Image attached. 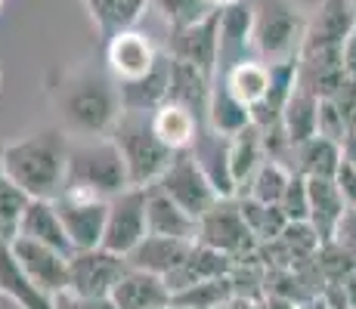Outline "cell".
Listing matches in <instances>:
<instances>
[{
	"instance_id": "cell-9",
	"label": "cell",
	"mask_w": 356,
	"mask_h": 309,
	"mask_svg": "<svg viewBox=\"0 0 356 309\" xmlns=\"http://www.w3.org/2000/svg\"><path fill=\"white\" fill-rule=\"evenodd\" d=\"M149 189H136L130 185L127 192L115 195L108 201V217H106V235H102V247L115 253L134 251L143 238L149 235Z\"/></svg>"
},
{
	"instance_id": "cell-12",
	"label": "cell",
	"mask_w": 356,
	"mask_h": 309,
	"mask_svg": "<svg viewBox=\"0 0 356 309\" xmlns=\"http://www.w3.org/2000/svg\"><path fill=\"white\" fill-rule=\"evenodd\" d=\"M168 53L170 59L186 62V65L198 68L214 81L217 59H220V10H214L202 22L186 25V28H170Z\"/></svg>"
},
{
	"instance_id": "cell-2",
	"label": "cell",
	"mask_w": 356,
	"mask_h": 309,
	"mask_svg": "<svg viewBox=\"0 0 356 309\" xmlns=\"http://www.w3.org/2000/svg\"><path fill=\"white\" fill-rule=\"evenodd\" d=\"M72 136L63 127H44L3 146V170L29 198H53L65 189Z\"/></svg>"
},
{
	"instance_id": "cell-6",
	"label": "cell",
	"mask_w": 356,
	"mask_h": 309,
	"mask_svg": "<svg viewBox=\"0 0 356 309\" xmlns=\"http://www.w3.org/2000/svg\"><path fill=\"white\" fill-rule=\"evenodd\" d=\"M130 272V263L124 253H115L108 247H87L74 251L68 260V291L72 297L87 300H106L112 297L115 285Z\"/></svg>"
},
{
	"instance_id": "cell-18",
	"label": "cell",
	"mask_w": 356,
	"mask_h": 309,
	"mask_svg": "<svg viewBox=\"0 0 356 309\" xmlns=\"http://www.w3.org/2000/svg\"><path fill=\"white\" fill-rule=\"evenodd\" d=\"M229 146H232L229 136H220V133H214L211 127H202L195 146L189 149V152L195 155V161L202 164L204 176L211 180V185L217 189V195L220 198H236L238 195V185H236V180H232Z\"/></svg>"
},
{
	"instance_id": "cell-37",
	"label": "cell",
	"mask_w": 356,
	"mask_h": 309,
	"mask_svg": "<svg viewBox=\"0 0 356 309\" xmlns=\"http://www.w3.org/2000/svg\"><path fill=\"white\" fill-rule=\"evenodd\" d=\"M316 263L323 269L325 281H344L356 269V257L350 251H344L338 242H325L316 251Z\"/></svg>"
},
{
	"instance_id": "cell-51",
	"label": "cell",
	"mask_w": 356,
	"mask_h": 309,
	"mask_svg": "<svg viewBox=\"0 0 356 309\" xmlns=\"http://www.w3.org/2000/svg\"><path fill=\"white\" fill-rule=\"evenodd\" d=\"M0 146H3V142H0Z\"/></svg>"
},
{
	"instance_id": "cell-3",
	"label": "cell",
	"mask_w": 356,
	"mask_h": 309,
	"mask_svg": "<svg viewBox=\"0 0 356 309\" xmlns=\"http://www.w3.org/2000/svg\"><path fill=\"white\" fill-rule=\"evenodd\" d=\"M65 189L87 192V195L106 198V201H112L115 195L130 189L124 155L115 146L112 136H102V140H72Z\"/></svg>"
},
{
	"instance_id": "cell-26",
	"label": "cell",
	"mask_w": 356,
	"mask_h": 309,
	"mask_svg": "<svg viewBox=\"0 0 356 309\" xmlns=\"http://www.w3.org/2000/svg\"><path fill=\"white\" fill-rule=\"evenodd\" d=\"M307 185H310V223L325 244L334 238L341 217L347 214V201L334 180H307Z\"/></svg>"
},
{
	"instance_id": "cell-44",
	"label": "cell",
	"mask_w": 356,
	"mask_h": 309,
	"mask_svg": "<svg viewBox=\"0 0 356 309\" xmlns=\"http://www.w3.org/2000/svg\"><path fill=\"white\" fill-rule=\"evenodd\" d=\"M344 72H347V78L356 81V28L344 44Z\"/></svg>"
},
{
	"instance_id": "cell-13",
	"label": "cell",
	"mask_w": 356,
	"mask_h": 309,
	"mask_svg": "<svg viewBox=\"0 0 356 309\" xmlns=\"http://www.w3.org/2000/svg\"><path fill=\"white\" fill-rule=\"evenodd\" d=\"M257 59L254 53V0H238V3L220 10V59H217V78L236 68L238 62Z\"/></svg>"
},
{
	"instance_id": "cell-7",
	"label": "cell",
	"mask_w": 356,
	"mask_h": 309,
	"mask_svg": "<svg viewBox=\"0 0 356 309\" xmlns=\"http://www.w3.org/2000/svg\"><path fill=\"white\" fill-rule=\"evenodd\" d=\"M149 189H152V185H149ZM155 189L164 192L170 201H177L189 217H195V219H202L217 201H220L217 189L211 185L208 176H204L202 164L195 161L193 152H177L174 164L164 170V176L155 183Z\"/></svg>"
},
{
	"instance_id": "cell-42",
	"label": "cell",
	"mask_w": 356,
	"mask_h": 309,
	"mask_svg": "<svg viewBox=\"0 0 356 309\" xmlns=\"http://www.w3.org/2000/svg\"><path fill=\"white\" fill-rule=\"evenodd\" d=\"M334 183H338V189H341V195H344L347 208H356V167H350V164H341Z\"/></svg>"
},
{
	"instance_id": "cell-14",
	"label": "cell",
	"mask_w": 356,
	"mask_h": 309,
	"mask_svg": "<svg viewBox=\"0 0 356 309\" xmlns=\"http://www.w3.org/2000/svg\"><path fill=\"white\" fill-rule=\"evenodd\" d=\"M13 253H16L19 266L25 269L34 285L40 291H47L50 297H63L68 291V253L63 251H53L47 244H38V242H29V238H16L10 242Z\"/></svg>"
},
{
	"instance_id": "cell-30",
	"label": "cell",
	"mask_w": 356,
	"mask_h": 309,
	"mask_svg": "<svg viewBox=\"0 0 356 309\" xmlns=\"http://www.w3.org/2000/svg\"><path fill=\"white\" fill-rule=\"evenodd\" d=\"M264 161H266V152H264V133H260V127L251 124L248 130L232 136L229 164H232V180H236L238 192H245V185L251 183V176L257 174V167Z\"/></svg>"
},
{
	"instance_id": "cell-5",
	"label": "cell",
	"mask_w": 356,
	"mask_h": 309,
	"mask_svg": "<svg viewBox=\"0 0 356 309\" xmlns=\"http://www.w3.org/2000/svg\"><path fill=\"white\" fill-rule=\"evenodd\" d=\"M307 16L291 0H254V53L260 62H298Z\"/></svg>"
},
{
	"instance_id": "cell-38",
	"label": "cell",
	"mask_w": 356,
	"mask_h": 309,
	"mask_svg": "<svg viewBox=\"0 0 356 309\" xmlns=\"http://www.w3.org/2000/svg\"><path fill=\"white\" fill-rule=\"evenodd\" d=\"M279 208L289 217V223H310V185H307V176H300V174L291 176Z\"/></svg>"
},
{
	"instance_id": "cell-29",
	"label": "cell",
	"mask_w": 356,
	"mask_h": 309,
	"mask_svg": "<svg viewBox=\"0 0 356 309\" xmlns=\"http://www.w3.org/2000/svg\"><path fill=\"white\" fill-rule=\"evenodd\" d=\"M81 3L90 12L99 37L108 44V40L118 37L121 31L134 28V22L143 16L149 0H81Z\"/></svg>"
},
{
	"instance_id": "cell-35",
	"label": "cell",
	"mask_w": 356,
	"mask_h": 309,
	"mask_svg": "<svg viewBox=\"0 0 356 309\" xmlns=\"http://www.w3.org/2000/svg\"><path fill=\"white\" fill-rule=\"evenodd\" d=\"M291 176H294V170H289L285 164L264 161L245 189H248V195L254 198V201H260V204H279L282 201V195H285V189H289Z\"/></svg>"
},
{
	"instance_id": "cell-19",
	"label": "cell",
	"mask_w": 356,
	"mask_h": 309,
	"mask_svg": "<svg viewBox=\"0 0 356 309\" xmlns=\"http://www.w3.org/2000/svg\"><path fill=\"white\" fill-rule=\"evenodd\" d=\"M16 238H29V242L47 244V247H53V251L68 253V257L74 253V244H72V238H68V232H65L63 217H59L56 204L47 201V198H31V204H29V210H25Z\"/></svg>"
},
{
	"instance_id": "cell-16",
	"label": "cell",
	"mask_w": 356,
	"mask_h": 309,
	"mask_svg": "<svg viewBox=\"0 0 356 309\" xmlns=\"http://www.w3.org/2000/svg\"><path fill=\"white\" fill-rule=\"evenodd\" d=\"M170 81H174V59L168 50H161L155 68L140 81H127L121 84V102L124 112L136 115H155L161 106L170 102Z\"/></svg>"
},
{
	"instance_id": "cell-22",
	"label": "cell",
	"mask_w": 356,
	"mask_h": 309,
	"mask_svg": "<svg viewBox=\"0 0 356 309\" xmlns=\"http://www.w3.org/2000/svg\"><path fill=\"white\" fill-rule=\"evenodd\" d=\"M232 263H236V260L227 257V253H220V251H214V247L195 242L193 251H189V257L183 260V263L177 266V269L170 272L164 281H168L170 291L177 294V291H186V287H193V285H202V281L229 276Z\"/></svg>"
},
{
	"instance_id": "cell-41",
	"label": "cell",
	"mask_w": 356,
	"mask_h": 309,
	"mask_svg": "<svg viewBox=\"0 0 356 309\" xmlns=\"http://www.w3.org/2000/svg\"><path fill=\"white\" fill-rule=\"evenodd\" d=\"M332 242H338L344 251H350L353 257H356V208H347V214L341 217L338 229H334Z\"/></svg>"
},
{
	"instance_id": "cell-25",
	"label": "cell",
	"mask_w": 356,
	"mask_h": 309,
	"mask_svg": "<svg viewBox=\"0 0 356 309\" xmlns=\"http://www.w3.org/2000/svg\"><path fill=\"white\" fill-rule=\"evenodd\" d=\"M344 164L341 142H332L325 136H313L304 146L294 149V174L307 176V180H334Z\"/></svg>"
},
{
	"instance_id": "cell-47",
	"label": "cell",
	"mask_w": 356,
	"mask_h": 309,
	"mask_svg": "<svg viewBox=\"0 0 356 309\" xmlns=\"http://www.w3.org/2000/svg\"><path fill=\"white\" fill-rule=\"evenodd\" d=\"M341 287H344V294H347V303H350V309H356V269L347 276L344 281H341Z\"/></svg>"
},
{
	"instance_id": "cell-34",
	"label": "cell",
	"mask_w": 356,
	"mask_h": 309,
	"mask_svg": "<svg viewBox=\"0 0 356 309\" xmlns=\"http://www.w3.org/2000/svg\"><path fill=\"white\" fill-rule=\"evenodd\" d=\"M232 297H236L232 281H229V276H223V278H211V281H202V285H193V287H186V291H177L170 309H227L232 303Z\"/></svg>"
},
{
	"instance_id": "cell-4",
	"label": "cell",
	"mask_w": 356,
	"mask_h": 309,
	"mask_svg": "<svg viewBox=\"0 0 356 309\" xmlns=\"http://www.w3.org/2000/svg\"><path fill=\"white\" fill-rule=\"evenodd\" d=\"M108 136H112L115 146H118L121 155H124L130 185H136V189H149V185H155L177 158L174 149L164 146V140L155 133L152 115L124 112Z\"/></svg>"
},
{
	"instance_id": "cell-32",
	"label": "cell",
	"mask_w": 356,
	"mask_h": 309,
	"mask_svg": "<svg viewBox=\"0 0 356 309\" xmlns=\"http://www.w3.org/2000/svg\"><path fill=\"white\" fill-rule=\"evenodd\" d=\"M282 127L294 146H304L307 140H313L319 130V99L316 96H310L307 90L298 87L282 112Z\"/></svg>"
},
{
	"instance_id": "cell-20",
	"label": "cell",
	"mask_w": 356,
	"mask_h": 309,
	"mask_svg": "<svg viewBox=\"0 0 356 309\" xmlns=\"http://www.w3.org/2000/svg\"><path fill=\"white\" fill-rule=\"evenodd\" d=\"M0 294L10 297L19 309H56V297L40 291V287L25 276V269L19 266L10 242H3V238H0Z\"/></svg>"
},
{
	"instance_id": "cell-24",
	"label": "cell",
	"mask_w": 356,
	"mask_h": 309,
	"mask_svg": "<svg viewBox=\"0 0 356 309\" xmlns=\"http://www.w3.org/2000/svg\"><path fill=\"white\" fill-rule=\"evenodd\" d=\"M211 90L214 81L204 72L186 65V62L174 59V81H170V102L189 108L202 124H208V106H211Z\"/></svg>"
},
{
	"instance_id": "cell-17",
	"label": "cell",
	"mask_w": 356,
	"mask_h": 309,
	"mask_svg": "<svg viewBox=\"0 0 356 309\" xmlns=\"http://www.w3.org/2000/svg\"><path fill=\"white\" fill-rule=\"evenodd\" d=\"M108 300L115 303V309H170L174 306V291H170V285L161 276L130 269L115 285Z\"/></svg>"
},
{
	"instance_id": "cell-23",
	"label": "cell",
	"mask_w": 356,
	"mask_h": 309,
	"mask_svg": "<svg viewBox=\"0 0 356 309\" xmlns=\"http://www.w3.org/2000/svg\"><path fill=\"white\" fill-rule=\"evenodd\" d=\"M149 235L180 238V242H198V219L189 217L177 201H170L164 192L152 185L149 189Z\"/></svg>"
},
{
	"instance_id": "cell-49",
	"label": "cell",
	"mask_w": 356,
	"mask_h": 309,
	"mask_svg": "<svg viewBox=\"0 0 356 309\" xmlns=\"http://www.w3.org/2000/svg\"><path fill=\"white\" fill-rule=\"evenodd\" d=\"M0 10H3V0H0Z\"/></svg>"
},
{
	"instance_id": "cell-15",
	"label": "cell",
	"mask_w": 356,
	"mask_h": 309,
	"mask_svg": "<svg viewBox=\"0 0 356 309\" xmlns=\"http://www.w3.org/2000/svg\"><path fill=\"white\" fill-rule=\"evenodd\" d=\"M161 50H155L149 34L143 31H121L118 37H112L106 44V62H108V72L115 74L118 84H127V81H140L146 78L149 72L155 68Z\"/></svg>"
},
{
	"instance_id": "cell-36",
	"label": "cell",
	"mask_w": 356,
	"mask_h": 309,
	"mask_svg": "<svg viewBox=\"0 0 356 309\" xmlns=\"http://www.w3.org/2000/svg\"><path fill=\"white\" fill-rule=\"evenodd\" d=\"M149 3L155 6V12H161L168 28H186L214 12L208 0H149Z\"/></svg>"
},
{
	"instance_id": "cell-21",
	"label": "cell",
	"mask_w": 356,
	"mask_h": 309,
	"mask_svg": "<svg viewBox=\"0 0 356 309\" xmlns=\"http://www.w3.org/2000/svg\"><path fill=\"white\" fill-rule=\"evenodd\" d=\"M195 242H180V238H164V235H146L134 251L127 253L130 269H143L152 276L168 278L183 260L189 257Z\"/></svg>"
},
{
	"instance_id": "cell-1",
	"label": "cell",
	"mask_w": 356,
	"mask_h": 309,
	"mask_svg": "<svg viewBox=\"0 0 356 309\" xmlns=\"http://www.w3.org/2000/svg\"><path fill=\"white\" fill-rule=\"evenodd\" d=\"M53 99L63 118V130L72 140H102L124 115L121 84L108 68H72L63 81H56Z\"/></svg>"
},
{
	"instance_id": "cell-33",
	"label": "cell",
	"mask_w": 356,
	"mask_h": 309,
	"mask_svg": "<svg viewBox=\"0 0 356 309\" xmlns=\"http://www.w3.org/2000/svg\"><path fill=\"white\" fill-rule=\"evenodd\" d=\"M29 204H31V198L6 176L3 146H0V238H3V242H16L19 226H22V217H25V210H29Z\"/></svg>"
},
{
	"instance_id": "cell-40",
	"label": "cell",
	"mask_w": 356,
	"mask_h": 309,
	"mask_svg": "<svg viewBox=\"0 0 356 309\" xmlns=\"http://www.w3.org/2000/svg\"><path fill=\"white\" fill-rule=\"evenodd\" d=\"M332 102L338 106V112L344 115L347 127H350V133H353V130H356V81L347 78L344 84H341V90L332 96Z\"/></svg>"
},
{
	"instance_id": "cell-48",
	"label": "cell",
	"mask_w": 356,
	"mask_h": 309,
	"mask_svg": "<svg viewBox=\"0 0 356 309\" xmlns=\"http://www.w3.org/2000/svg\"><path fill=\"white\" fill-rule=\"evenodd\" d=\"M214 10H227V6H232V3H238V0H208Z\"/></svg>"
},
{
	"instance_id": "cell-11",
	"label": "cell",
	"mask_w": 356,
	"mask_h": 309,
	"mask_svg": "<svg viewBox=\"0 0 356 309\" xmlns=\"http://www.w3.org/2000/svg\"><path fill=\"white\" fill-rule=\"evenodd\" d=\"M356 28V3L353 0H323L310 19H307V34L300 56L313 53H344L347 37ZM298 56V59H300Z\"/></svg>"
},
{
	"instance_id": "cell-28",
	"label": "cell",
	"mask_w": 356,
	"mask_h": 309,
	"mask_svg": "<svg viewBox=\"0 0 356 309\" xmlns=\"http://www.w3.org/2000/svg\"><path fill=\"white\" fill-rule=\"evenodd\" d=\"M254 118H251V106H245L242 99H236L232 90L223 81H214L211 90V106H208V127L220 136H238L242 130H248Z\"/></svg>"
},
{
	"instance_id": "cell-27",
	"label": "cell",
	"mask_w": 356,
	"mask_h": 309,
	"mask_svg": "<svg viewBox=\"0 0 356 309\" xmlns=\"http://www.w3.org/2000/svg\"><path fill=\"white\" fill-rule=\"evenodd\" d=\"M152 124H155V133L164 140V146H170L174 152H189V149L195 146L202 127H208V124L198 121L189 108L177 106V102L161 106L159 112L152 115Z\"/></svg>"
},
{
	"instance_id": "cell-31",
	"label": "cell",
	"mask_w": 356,
	"mask_h": 309,
	"mask_svg": "<svg viewBox=\"0 0 356 309\" xmlns=\"http://www.w3.org/2000/svg\"><path fill=\"white\" fill-rule=\"evenodd\" d=\"M217 81H223V84L232 90V96L242 99L245 106H257V102L266 96V90H270V65L260 59L238 62L236 68H229V72Z\"/></svg>"
},
{
	"instance_id": "cell-46",
	"label": "cell",
	"mask_w": 356,
	"mask_h": 309,
	"mask_svg": "<svg viewBox=\"0 0 356 309\" xmlns=\"http://www.w3.org/2000/svg\"><path fill=\"white\" fill-rule=\"evenodd\" d=\"M341 152H344V164L356 167V130L353 133H347V140L341 142Z\"/></svg>"
},
{
	"instance_id": "cell-45",
	"label": "cell",
	"mask_w": 356,
	"mask_h": 309,
	"mask_svg": "<svg viewBox=\"0 0 356 309\" xmlns=\"http://www.w3.org/2000/svg\"><path fill=\"white\" fill-rule=\"evenodd\" d=\"M227 309H266V297H232Z\"/></svg>"
},
{
	"instance_id": "cell-8",
	"label": "cell",
	"mask_w": 356,
	"mask_h": 309,
	"mask_svg": "<svg viewBox=\"0 0 356 309\" xmlns=\"http://www.w3.org/2000/svg\"><path fill=\"white\" fill-rule=\"evenodd\" d=\"M198 242L227 253L232 260L248 257V253H254L260 247L251 226L242 217L238 198H220L208 214L198 219Z\"/></svg>"
},
{
	"instance_id": "cell-39",
	"label": "cell",
	"mask_w": 356,
	"mask_h": 309,
	"mask_svg": "<svg viewBox=\"0 0 356 309\" xmlns=\"http://www.w3.org/2000/svg\"><path fill=\"white\" fill-rule=\"evenodd\" d=\"M347 133H350V127H347L344 115L338 112V106H334L332 99H319V130H316V136H325V140H332V142H344Z\"/></svg>"
},
{
	"instance_id": "cell-10",
	"label": "cell",
	"mask_w": 356,
	"mask_h": 309,
	"mask_svg": "<svg viewBox=\"0 0 356 309\" xmlns=\"http://www.w3.org/2000/svg\"><path fill=\"white\" fill-rule=\"evenodd\" d=\"M59 217L65 223V232L72 238L74 251H87V247H99L106 235V217H108V201L97 195H87L78 189H63L56 198Z\"/></svg>"
},
{
	"instance_id": "cell-43",
	"label": "cell",
	"mask_w": 356,
	"mask_h": 309,
	"mask_svg": "<svg viewBox=\"0 0 356 309\" xmlns=\"http://www.w3.org/2000/svg\"><path fill=\"white\" fill-rule=\"evenodd\" d=\"M56 309H115L112 300H87V297H72V294H63L56 297Z\"/></svg>"
},
{
	"instance_id": "cell-50",
	"label": "cell",
	"mask_w": 356,
	"mask_h": 309,
	"mask_svg": "<svg viewBox=\"0 0 356 309\" xmlns=\"http://www.w3.org/2000/svg\"><path fill=\"white\" fill-rule=\"evenodd\" d=\"M0 81H3V72H0Z\"/></svg>"
}]
</instances>
